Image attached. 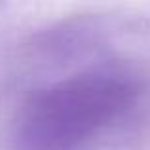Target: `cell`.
Returning a JSON list of instances; mask_svg holds the SVG:
<instances>
[{
    "mask_svg": "<svg viewBox=\"0 0 150 150\" xmlns=\"http://www.w3.org/2000/svg\"><path fill=\"white\" fill-rule=\"evenodd\" d=\"M13 150H150V80L103 59L30 89L11 125Z\"/></svg>",
    "mask_w": 150,
    "mask_h": 150,
    "instance_id": "1",
    "label": "cell"
},
{
    "mask_svg": "<svg viewBox=\"0 0 150 150\" xmlns=\"http://www.w3.org/2000/svg\"><path fill=\"white\" fill-rule=\"evenodd\" d=\"M2 2H4V0H0V6H2Z\"/></svg>",
    "mask_w": 150,
    "mask_h": 150,
    "instance_id": "2",
    "label": "cell"
}]
</instances>
